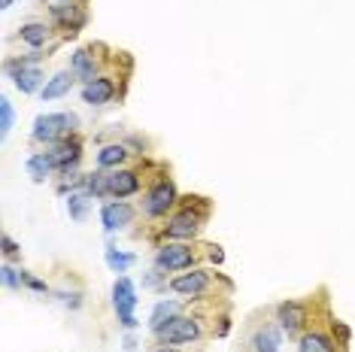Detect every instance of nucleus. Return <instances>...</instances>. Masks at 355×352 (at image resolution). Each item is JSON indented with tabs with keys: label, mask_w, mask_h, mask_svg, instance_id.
<instances>
[{
	"label": "nucleus",
	"mask_w": 355,
	"mask_h": 352,
	"mask_svg": "<svg viewBox=\"0 0 355 352\" xmlns=\"http://www.w3.org/2000/svg\"><path fill=\"white\" fill-rule=\"evenodd\" d=\"M273 316H277V325L282 328V334H288V337H301L310 328V307L304 301H282L277 303Z\"/></svg>",
	"instance_id": "9"
},
{
	"label": "nucleus",
	"mask_w": 355,
	"mask_h": 352,
	"mask_svg": "<svg viewBox=\"0 0 355 352\" xmlns=\"http://www.w3.org/2000/svg\"><path fill=\"white\" fill-rule=\"evenodd\" d=\"M49 15H52V25L58 28L61 39L79 37V30L88 25L85 0H70V3H49Z\"/></svg>",
	"instance_id": "6"
},
{
	"label": "nucleus",
	"mask_w": 355,
	"mask_h": 352,
	"mask_svg": "<svg viewBox=\"0 0 355 352\" xmlns=\"http://www.w3.org/2000/svg\"><path fill=\"white\" fill-rule=\"evenodd\" d=\"M79 94H83V100L88 103V107H107V103H112L116 94H119L116 76L101 73L98 79H92V82H85L83 88H79Z\"/></svg>",
	"instance_id": "11"
},
{
	"label": "nucleus",
	"mask_w": 355,
	"mask_h": 352,
	"mask_svg": "<svg viewBox=\"0 0 355 352\" xmlns=\"http://www.w3.org/2000/svg\"><path fill=\"white\" fill-rule=\"evenodd\" d=\"M167 274H164V270H158V267H152L149 270V274H146V279H143V285H146V289H158V285H161V279H164Z\"/></svg>",
	"instance_id": "30"
},
{
	"label": "nucleus",
	"mask_w": 355,
	"mask_h": 352,
	"mask_svg": "<svg viewBox=\"0 0 355 352\" xmlns=\"http://www.w3.org/2000/svg\"><path fill=\"white\" fill-rule=\"evenodd\" d=\"M137 301L140 298H137V285L131 283V276H119L116 283H112V307H116V316L125 331H134V328L140 325L134 316Z\"/></svg>",
	"instance_id": "7"
},
{
	"label": "nucleus",
	"mask_w": 355,
	"mask_h": 352,
	"mask_svg": "<svg viewBox=\"0 0 355 352\" xmlns=\"http://www.w3.org/2000/svg\"><path fill=\"white\" fill-rule=\"evenodd\" d=\"M155 267L164 274H182V270L198 267V246L182 243V240H164L155 249Z\"/></svg>",
	"instance_id": "4"
},
{
	"label": "nucleus",
	"mask_w": 355,
	"mask_h": 352,
	"mask_svg": "<svg viewBox=\"0 0 355 352\" xmlns=\"http://www.w3.org/2000/svg\"><path fill=\"white\" fill-rule=\"evenodd\" d=\"M167 289H171L173 294H182V298H189V301H198L213 289V274H209L207 267L182 270V274H176L171 283H167Z\"/></svg>",
	"instance_id": "8"
},
{
	"label": "nucleus",
	"mask_w": 355,
	"mask_h": 352,
	"mask_svg": "<svg viewBox=\"0 0 355 352\" xmlns=\"http://www.w3.org/2000/svg\"><path fill=\"white\" fill-rule=\"evenodd\" d=\"M21 283H25V289L37 292V294H49V285H46L43 279H37L34 274H28V270H21Z\"/></svg>",
	"instance_id": "28"
},
{
	"label": "nucleus",
	"mask_w": 355,
	"mask_h": 352,
	"mask_svg": "<svg viewBox=\"0 0 355 352\" xmlns=\"http://www.w3.org/2000/svg\"><path fill=\"white\" fill-rule=\"evenodd\" d=\"M252 352H279L282 346V328L279 325H261L252 331Z\"/></svg>",
	"instance_id": "17"
},
{
	"label": "nucleus",
	"mask_w": 355,
	"mask_h": 352,
	"mask_svg": "<svg viewBox=\"0 0 355 352\" xmlns=\"http://www.w3.org/2000/svg\"><path fill=\"white\" fill-rule=\"evenodd\" d=\"M228 331H231V319L222 316L219 319V328H216V337H228Z\"/></svg>",
	"instance_id": "31"
},
{
	"label": "nucleus",
	"mask_w": 355,
	"mask_h": 352,
	"mask_svg": "<svg viewBox=\"0 0 355 352\" xmlns=\"http://www.w3.org/2000/svg\"><path fill=\"white\" fill-rule=\"evenodd\" d=\"M207 215H209V204H204L200 210H195L191 204L182 206L180 213H173L171 219H167V225L161 228V237L164 240H182V243H195V240L200 237V231H204Z\"/></svg>",
	"instance_id": "1"
},
{
	"label": "nucleus",
	"mask_w": 355,
	"mask_h": 352,
	"mask_svg": "<svg viewBox=\"0 0 355 352\" xmlns=\"http://www.w3.org/2000/svg\"><path fill=\"white\" fill-rule=\"evenodd\" d=\"M49 3H70V0H49Z\"/></svg>",
	"instance_id": "35"
},
{
	"label": "nucleus",
	"mask_w": 355,
	"mask_h": 352,
	"mask_svg": "<svg viewBox=\"0 0 355 352\" xmlns=\"http://www.w3.org/2000/svg\"><path fill=\"white\" fill-rule=\"evenodd\" d=\"M0 279H3V285L12 289V292L25 289V283H21V270H15L12 264H3V267H0Z\"/></svg>",
	"instance_id": "26"
},
{
	"label": "nucleus",
	"mask_w": 355,
	"mask_h": 352,
	"mask_svg": "<svg viewBox=\"0 0 355 352\" xmlns=\"http://www.w3.org/2000/svg\"><path fill=\"white\" fill-rule=\"evenodd\" d=\"M12 3H15V0H0V10H10Z\"/></svg>",
	"instance_id": "33"
},
{
	"label": "nucleus",
	"mask_w": 355,
	"mask_h": 352,
	"mask_svg": "<svg viewBox=\"0 0 355 352\" xmlns=\"http://www.w3.org/2000/svg\"><path fill=\"white\" fill-rule=\"evenodd\" d=\"M6 76L12 79V85L19 88L21 94H34V91H43V85L49 82V79H46V73H43V70L37 67V64H34V67H19V70H12V73H6Z\"/></svg>",
	"instance_id": "15"
},
{
	"label": "nucleus",
	"mask_w": 355,
	"mask_h": 352,
	"mask_svg": "<svg viewBox=\"0 0 355 352\" xmlns=\"http://www.w3.org/2000/svg\"><path fill=\"white\" fill-rule=\"evenodd\" d=\"M128 158H131V149L125 143H107L98 149V167H103V170H119L128 164Z\"/></svg>",
	"instance_id": "18"
},
{
	"label": "nucleus",
	"mask_w": 355,
	"mask_h": 352,
	"mask_svg": "<svg viewBox=\"0 0 355 352\" xmlns=\"http://www.w3.org/2000/svg\"><path fill=\"white\" fill-rule=\"evenodd\" d=\"M25 167H28V173H31V179H34V182H46L55 173V167H52V161H49V155H46V152H34V155L25 161Z\"/></svg>",
	"instance_id": "23"
},
{
	"label": "nucleus",
	"mask_w": 355,
	"mask_h": 352,
	"mask_svg": "<svg viewBox=\"0 0 355 352\" xmlns=\"http://www.w3.org/2000/svg\"><path fill=\"white\" fill-rule=\"evenodd\" d=\"M155 352H180V349H176V346H158Z\"/></svg>",
	"instance_id": "34"
},
{
	"label": "nucleus",
	"mask_w": 355,
	"mask_h": 352,
	"mask_svg": "<svg viewBox=\"0 0 355 352\" xmlns=\"http://www.w3.org/2000/svg\"><path fill=\"white\" fill-rule=\"evenodd\" d=\"M180 204V188L171 176H158L155 182L143 195V215L146 219H167V213H173V206Z\"/></svg>",
	"instance_id": "2"
},
{
	"label": "nucleus",
	"mask_w": 355,
	"mask_h": 352,
	"mask_svg": "<svg viewBox=\"0 0 355 352\" xmlns=\"http://www.w3.org/2000/svg\"><path fill=\"white\" fill-rule=\"evenodd\" d=\"M180 313H182V303H180V301H173V298L158 301L155 307H152V313H149V331H152V334L161 331V328L171 322L173 316H180Z\"/></svg>",
	"instance_id": "19"
},
{
	"label": "nucleus",
	"mask_w": 355,
	"mask_h": 352,
	"mask_svg": "<svg viewBox=\"0 0 355 352\" xmlns=\"http://www.w3.org/2000/svg\"><path fill=\"white\" fill-rule=\"evenodd\" d=\"M88 204H92V195L83 188V179H79V186L70 188V195H67V213H70V219H73V222H85Z\"/></svg>",
	"instance_id": "21"
},
{
	"label": "nucleus",
	"mask_w": 355,
	"mask_h": 352,
	"mask_svg": "<svg viewBox=\"0 0 355 352\" xmlns=\"http://www.w3.org/2000/svg\"><path fill=\"white\" fill-rule=\"evenodd\" d=\"M143 188V176L134 167H119V170H110V197L112 201H125V197L140 195Z\"/></svg>",
	"instance_id": "10"
},
{
	"label": "nucleus",
	"mask_w": 355,
	"mask_h": 352,
	"mask_svg": "<svg viewBox=\"0 0 355 352\" xmlns=\"http://www.w3.org/2000/svg\"><path fill=\"white\" fill-rule=\"evenodd\" d=\"M204 337V319L180 313L173 316L161 331H155L158 346H189V343H198Z\"/></svg>",
	"instance_id": "3"
},
{
	"label": "nucleus",
	"mask_w": 355,
	"mask_h": 352,
	"mask_svg": "<svg viewBox=\"0 0 355 352\" xmlns=\"http://www.w3.org/2000/svg\"><path fill=\"white\" fill-rule=\"evenodd\" d=\"M3 255H6V258H19V255H21V246L19 243H15V240L10 237V234H3Z\"/></svg>",
	"instance_id": "29"
},
{
	"label": "nucleus",
	"mask_w": 355,
	"mask_h": 352,
	"mask_svg": "<svg viewBox=\"0 0 355 352\" xmlns=\"http://www.w3.org/2000/svg\"><path fill=\"white\" fill-rule=\"evenodd\" d=\"M76 127H79V118L73 113H46V116L34 118L31 140L52 146V143H58L64 137H70V134H76Z\"/></svg>",
	"instance_id": "5"
},
{
	"label": "nucleus",
	"mask_w": 355,
	"mask_h": 352,
	"mask_svg": "<svg viewBox=\"0 0 355 352\" xmlns=\"http://www.w3.org/2000/svg\"><path fill=\"white\" fill-rule=\"evenodd\" d=\"M83 188L92 197H110V170L98 167L94 173H85L83 176Z\"/></svg>",
	"instance_id": "22"
},
{
	"label": "nucleus",
	"mask_w": 355,
	"mask_h": 352,
	"mask_svg": "<svg viewBox=\"0 0 355 352\" xmlns=\"http://www.w3.org/2000/svg\"><path fill=\"white\" fill-rule=\"evenodd\" d=\"M297 352H337V340L319 328H306L297 337Z\"/></svg>",
	"instance_id": "16"
},
{
	"label": "nucleus",
	"mask_w": 355,
	"mask_h": 352,
	"mask_svg": "<svg viewBox=\"0 0 355 352\" xmlns=\"http://www.w3.org/2000/svg\"><path fill=\"white\" fill-rule=\"evenodd\" d=\"M12 125H15L12 100H10V98H0V137H10Z\"/></svg>",
	"instance_id": "25"
},
{
	"label": "nucleus",
	"mask_w": 355,
	"mask_h": 352,
	"mask_svg": "<svg viewBox=\"0 0 355 352\" xmlns=\"http://www.w3.org/2000/svg\"><path fill=\"white\" fill-rule=\"evenodd\" d=\"M79 82V79L73 76V70H61V73H55L49 82L43 85V100H58V98H64V94H70V88H73Z\"/></svg>",
	"instance_id": "20"
},
{
	"label": "nucleus",
	"mask_w": 355,
	"mask_h": 352,
	"mask_svg": "<svg viewBox=\"0 0 355 352\" xmlns=\"http://www.w3.org/2000/svg\"><path fill=\"white\" fill-rule=\"evenodd\" d=\"M98 49H101V46H85V49H76L73 55H70V70H73V76H76L83 85L101 76Z\"/></svg>",
	"instance_id": "13"
},
{
	"label": "nucleus",
	"mask_w": 355,
	"mask_h": 352,
	"mask_svg": "<svg viewBox=\"0 0 355 352\" xmlns=\"http://www.w3.org/2000/svg\"><path fill=\"white\" fill-rule=\"evenodd\" d=\"M103 261H107V267L112 270V274H128V267L137 261V255L122 252V249H116V246H107V252H103Z\"/></svg>",
	"instance_id": "24"
},
{
	"label": "nucleus",
	"mask_w": 355,
	"mask_h": 352,
	"mask_svg": "<svg viewBox=\"0 0 355 352\" xmlns=\"http://www.w3.org/2000/svg\"><path fill=\"white\" fill-rule=\"evenodd\" d=\"M137 210L128 201H107L101 206V225L107 234H116V231H125L134 222Z\"/></svg>",
	"instance_id": "12"
},
{
	"label": "nucleus",
	"mask_w": 355,
	"mask_h": 352,
	"mask_svg": "<svg viewBox=\"0 0 355 352\" xmlns=\"http://www.w3.org/2000/svg\"><path fill=\"white\" fill-rule=\"evenodd\" d=\"M19 43H25L31 52H43L46 43L52 46V25L49 21H25V25L19 28V34H15Z\"/></svg>",
	"instance_id": "14"
},
{
	"label": "nucleus",
	"mask_w": 355,
	"mask_h": 352,
	"mask_svg": "<svg viewBox=\"0 0 355 352\" xmlns=\"http://www.w3.org/2000/svg\"><path fill=\"white\" fill-rule=\"evenodd\" d=\"M209 261H213V264H222L225 261V252H222V246H209Z\"/></svg>",
	"instance_id": "32"
},
{
	"label": "nucleus",
	"mask_w": 355,
	"mask_h": 352,
	"mask_svg": "<svg viewBox=\"0 0 355 352\" xmlns=\"http://www.w3.org/2000/svg\"><path fill=\"white\" fill-rule=\"evenodd\" d=\"M55 294H58V301H61L67 310H79V307H83V292H79V289H73V292H70V289H61V292H55Z\"/></svg>",
	"instance_id": "27"
}]
</instances>
